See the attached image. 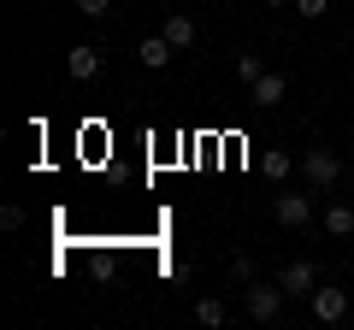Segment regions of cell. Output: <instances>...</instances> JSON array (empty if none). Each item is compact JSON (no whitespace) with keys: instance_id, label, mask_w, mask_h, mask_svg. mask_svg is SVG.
<instances>
[{"instance_id":"cell-1","label":"cell","mask_w":354,"mask_h":330,"mask_svg":"<svg viewBox=\"0 0 354 330\" xmlns=\"http://www.w3.org/2000/svg\"><path fill=\"white\" fill-rule=\"evenodd\" d=\"M295 171L313 183V195H330V189L342 183V159H337V148H325V142H313V148L295 159Z\"/></svg>"},{"instance_id":"cell-2","label":"cell","mask_w":354,"mask_h":330,"mask_svg":"<svg viewBox=\"0 0 354 330\" xmlns=\"http://www.w3.org/2000/svg\"><path fill=\"white\" fill-rule=\"evenodd\" d=\"M272 218H278L283 230H313L319 206H313V195H272Z\"/></svg>"},{"instance_id":"cell-3","label":"cell","mask_w":354,"mask_h":330,"mask_svg":"<svg viewBox=\"0 0 354 330\" xmlns=\"http://www.w3.org/2000/svg\"><path fill=\"white\" fill-rule=\"evenodd\" d=\"M283 301H290V295H283L278 278H272V283H248V318H254V324H278Z\"/></svg>"},{"instance_id":"cell-4","label":"cell","mask_w":354,"mask_h":330,"mask_svg":"<svg viewBox=\"0 0 354 330\" xmlns=\"http://www.w3.org/2000/svg\"><path fill=\"white\" fill-rule=\"evenodd\" d=\"M307 301H313V318H319V324H342V318H348V289H330V283H319Z\"/></svg>"},{"instance_id":"cell-5","label":"cell","mask_w":354,"mask_h":330,"mask_svg":"<svg viewBox=\"0 0 354 330\" xmlns=\"http://www.w3.org/2000/svg\"><path fill=\"white\" fill-rule=\"evenodd\" d=\"M290 95V83H283V71H260L248 83V106H260V113H272V106Z\"/></svg>"},{"instance_id":"cell-6","label":"cell","mask_w":354,"mask_h":330,"mask_svg":"<svg viewBox=\"0 0 354 330\" xmlns=\"http://www.w3.org/2000/svg\"><path fill=\"white\" fill-rule=\"evenodd\" d=\"M278 283H283V295H313L319 289V266L313 260H290V266L278 271Z\"/></svg>"},{"instance_id":"cell-7","label":"cell","mask_w":354,"mask_h":330,"mask_svg":"<svg viewBox=\"0 0 354 330\" xmlns=\"http://www.w3.org/2000/svg\"><path fill=\"white\" fill-rule=\"evenodd\" d=\"M65 71H71V83H95V77H101V48L77 41V48L65 53Z\"/></svg>"},{"instance_id":"cell-8","label":"cell","mask_w":354,"mask_h":330,"mask_svg":"<svg viewBox=\"0 0 354 330\" xmlns=\"http://www.w3.org/2000/svg\"><path fill=\"white\" fill-rule=\"evenodd\" d=\"M136 59L148 65V71H165V65L177 59V48H171V41L160 36V30H153V36H142V41H136Z\"/></svg>"},{"instance_id":"cell-9","label":"cell","mask_w":354,"mask_h":330,"mask_svg":"<svg viewBox=\"0 0 354 330\" xmlns=\"http://www.w3.org/2000/svg\"><path fill=\"white\" fill-rule=\"evenodd\" d=\"M160 36L171 41L177 53H189V48H195V36H201V30H195V18H189V12H171V18H165V24H160Z\"/></svg>"},{"instance_id":"cell-10","label":"cell","mask_w":354,"mask_h":330,"mask_svg":"<svg viewBox=\"0 0 354 330\" xmlns=\"http://www.w3.org/2000/svg\"><path fill=\"white\" fill-rule=\"evenodd\" d=\"M319 230H325V236H337V242H348V236H354V206H348V201H330L325 218H319Z\"/></svg>"},{"instance_id":"cell-11","label":"cell","mask_w":354,"mask_h":330,"mask_svg":"<svg viewBox=\"0 0 354 330\" xmlns=\"http://www.w3.org/2000/svg\"><path fill=\"white\" fill-rule=\"evenodd\" d=\"M230 318V307L218 301V295H201V301H195V324H207V330H218Z\"/></svg>"},{"instance_id":"cell-12","label":"cell","mask_w":354,"mask_h":330,"mask_svg":"<svg viewBox=\"0 0 354 330\" xmlns=\"http://www.w3.org/2000/svg\"><path fill=\"white\" fill-rule=\"evenodd\" d=\"M260 171H266V177H272V183H283V177H290V171H295V159H290V153H283V148H272V153H260Z\"/></svg>"},{"instance_id":"cell-13","label":"cell","mask_w":354,"mask_h":330,"mask_svg":"<svg viewBox=\"0 0 354 330\" xmlns=\"http://www.w3.org/2000/svg\"><path fill=\"white\" fill-rule=\"evenodd\" d=\"M260 71H266V59H260V53H236V77H242V83H254Z\"/></svg>"},{"instance_id":"cell-14","label":"cell","mask_w":354,"mask_h":330,"mask_svg":"<svg viewBox=\"0 0 354 330\" xmlns=\"http://www.w3.org/2000/svg\"><path fill=\"white\" fill-rule=\"evenodd\" d=\"M71 6H77L83 18H106V12H113V0H71Z\"/></svg>"},{"instance_id":"cell-15","label":"cell","mask_w":354,"mask_h":330,"mask_svg":"<svg viewBox=\"0 0 354 330\" xmlns=\"http://www.w3.org/2000/svg\"><path fill=\"white\" fill-rule=\"evenodd\" d=\"M18 224H24V206L6 201V206H0V230H18Z\"/></svg>"},{"instance_id":"cell-16","label":"cell","mask_w":354,"mask_h":330,"mask_svg":"<svg viewBox=\"0 0 354 330\" xmlns=\"http://www.w3.org/2000/svg\"><path fill=\"white\" fill-rule=\"evenodd\" d=\"M230 278H236V283H254V260L236 254V260H230Z\"/></svg>"},{"instance_id":"cell-17","label":"cell","mask_w":354,"mask_h":330,"mask_svg":"<svg viewBox=\"0 0 354 330\" xmlns=\"http://www.w3.org/2000/svg\"><path fill=\"white\" fill-rule=\"evenodd\" d=\"M295 12H301V18H325L330 0H295Z\"/></svg>"},{"instance_id":"cell-18","label":"cell","mask_w":354,"mask_h":330,"mask_svg":"<svg viewBox=\"0 0 354 330\" xmlns=\"http://www.w3.org/2000/svg\"><path fill=\"white\" fill-rule=\"evenodd\" d=\"M266 6H295V0H266Z\"/></svg>"}]
</instances>
